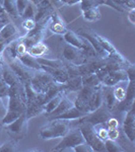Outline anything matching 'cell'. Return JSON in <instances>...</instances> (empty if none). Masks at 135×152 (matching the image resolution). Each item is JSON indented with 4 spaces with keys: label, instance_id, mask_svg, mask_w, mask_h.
Returning a JSON list of instances; mask_svg holds the SVG:
<instances>
[{
    "label": "cell",
    "instance_id": "obj_1",
    "mask_svg": "<svg viewBox=\"0 0 135 152\" xmlns=\"http://www.w3.org/2000/svg\"><path fill=\"white\" fill-rule=\"evenodd\" d=\"M71 121L65 119L50 120L48 124L42 127L39 135L44 140H49V139L54 138H62L68 132V130L72 127V122Z\"/></svg>",
    "mask_w": 135,
    "mask_h": 152
},
{
    "label": "cell",
    "instance_id": "obj_2",
    "mask_svg": "<svg viewBox=\"0 0 135 152\" xmlns=\"http://www.w3.org/2000/svg\"><path fill=\"white\" fill-rule=\"evenodd\" d=\"M62 141L57 144L53 148V151H65L71 150L73 147H75L78 144L84 143L85 140L83 138L81 132L77 126H73L68 130V132L62 137Z\"/></svg>",
    "mask_w": 135,
    "mask_h": 152
},
{
    "label": "cell",
    "instance_id": "obj_3",
    "mask_svg": "<svg viewBox=\"0 0 135 152\" xmlns=\"http://www.w3.org/2000/svg\"><path fill=\"white\" fill-rule=\"evenodd\" d=\"M110 117H112V112L106 107V104H103L94 112L88 113L80 119L72 120L71 122H72V127L77 126V124L79 123H90L95 126V125L98 124H105Z\"/></svg>",
    "mask_w": 135,
    "mask_h": 152
},
{
    "label": "cell",
    "instance_id": "obj_4",
    "mask_svg": "<svg viewBox=\"0 0 135 152\" xmlns=\"http://www.w3.org/2000/svg\"><path fill=\"white\" fill-rule=\"evenodd\" d=\"M77 127L81 132L85 142L90 144L94 151H107L105 146V141L100 139L95 133V126L90 123H79L77 124Z\"/></svg>",
    "mask_w": 135,
    "mask_h": 152
},
{
    "label": "cell",
    "instance_id": "obj_5",
    "mask_svg": "<svg viewBox=\"0 0 135 152\" xmlns=\"http://www.w3.org/2000/svg\"><path fill=\"white\" fill-rule=\"evenodd\" d=\"M5 59V63L10 69L13 71V73L16 75V77L18 78V80L21 82L28 83L31 81L32 77L34 75L35 71L29 69V67H26V65L21 62L18 59V57L16 58H4Z\"/></svg>",
    "mask_w": 135,
    "mask_h": 152
},
{
    "label": "cell",
    "instance_id": "obj_6",
    "mask_svg": "<svg viewBox=\"0 0 135 152\" xmlns=\"http://www.w3.org/2000/svg\"><path fill=\"white\" fill-rule=\"evenodd\" d=\"M49 21H50V18H46L45 20L41 21V23H36L35 28L21 37L24 44L26 45V48H29L34 44L39 43V42H42L44 40V38L46 37V33L48 31Z\"/></svg>",
    "mask_w": 135,
    "mask_h": 152
},
{
    "label": "cell",
    "instance_id": "obj_7",
    "mask_svg": "<svg viewBox=\"0 0 135 152\" xmlns=\"http://www.w3.org/2000/svg\"><path fill=\"white\" fill-rule=\"evenodd\" d=\"M54 82L55 80L50 74H48L44 70H37L34 72L33 77L29 81V85L34 91L38 94H45L49 86H51Z\"/></svg>",
    "mask_w": 135,
    "mask_h": 152
},
{
    "label": "cell",
    "instance_id": "obj_8",
    "mask_svg": "<svg viewBox=\"0 0 135 152\" xmlns=\"http://www.w3.org/2000/svg\"><path fill=\"white\" fill-rule=\"evenodd\" d=\"M28 121L26 114H23L21 117H18L15 121L3 126L7 131L9 136L14 139H23L28 133Z\"/></svg>",
    "mask_w": 135,
    "mask_h": 152
},
{
    "label": "cell",
    "instance_id": "obj_9",
    "mask_svg": "<svg viewBox=\"0 0 135 152\" xmlns=\"http://www.w3.org/2000/svg\"><path fill=\"white\" fill-rule=\"evenodd\" d=\"M21 37V33L13 23L9 21L4 24L0 29V53H3L8 44L18 40Z\"/></svg>",
    "mask_w": 135,
    "mask_h": 152
},
{
    "label": "cell",
    "instance_id": "obj_10",
    "mask_svg": "<svg viewBox=\"0 0 135 152\" xmlns=\"http://www.w3.org/2000/svg\"><path fill=\"white\" fill-rule=\"evenodd\" d=\"M62 56L65 61L72 63V64L76 66L83 64L87 60V57L85 55L84 51L81 50V49L73 47V46L69 45V44H66L64 46L62 51Z\"/></svg>",
    "mask_w": 135,
    "mask_h": 152
},
{
    "label": "cell",
    "instance_id": "obj_11",
    "mask_svg": "<svg viewBox=\"0 0 135 152\" xmlns=\"http://www.w3.org/2000/svg\"><path fill=\"white\" fill-rule=\"evenodd\" d=\"M134 102H135V80L128 81V84L126 86V95L125 99L122 102H116L114 110L121 112V113H127L128 111L134 107Z\"/></svg>",
    "mask_w": 135,
    "mask_h": 152
},
{
    "label": "cell",
    "instance_id": "obj_12",
    "mask_svg": "<svg viewBox=\"0 0 135 152\" xmlns=\"http://www.w3.org/2000/svg\"><path fill=\"white\" fill-rule=\"evenodd\" d=\"M37 6H38V10L34 18L36 23H41L46 18H50L51 14L55 11V6L51 0H41Z\"/></svg>",
    "mask_w": 135,
    "mask_h": 152
},
{
    "label": "cell",
    "instance_id": "obj_13",
    "mask_svg": "<svg viewBox=\"0 0 135 152\" xmlns=\"http://www.w3.org/2000/svg\"><path fill=\"white\" fill-rule=\"evenodd\" d=\"M76 33L78 34V35L83 37V38H84L85 40H87L88 43L92 45V47L94 48V50L95 51V53H97V55L99 56V57L104 58V59L108 57L109 54H108L106 51L103 49L102 46L100 45L99 41L95 39V37L94 35V31H87V29H84V28H80V29H78Z\"/></svg>",
    "mask_w": 135,
    "mask_h": 152
},
{
    "label": "cell",
    "instance_id": "obj_14",
    "mask_svg": "<svg viewBox=\"0 0 135 152\" xmlns=\"http://www.w3.org/2000/svg\"><path fill=\"white\" fill-rule=\"evenodd\" d=\"M124 134L126 135L127 139L131 142H134L135 140V113L134 107H132L130 111L126 113V116L123 121L122 125Z\"/></svg>",
    "mask_w": 135,
    "mask_h": 152
},
{
    "label": "cell",
    "instance_id": "obj_15",
    "mask_svg": "<svg viewBox=\"0 0 135 152\" xmlns=\"http://www.w3.org/2000/svg\"><path fill=\"white\" fill-rule=\"evenodd\" d=\"M48 29L52 31L53 34L56 35H64L66 31H68L67 26H66L65 23L63 21L62 18L57 11H54L50 16V21H49Z\"/></svg>",
    "mask_w": 135,
    "mask_h": 152
},
{
    "label": "cell",
    "instance_id": "obj_16",
    "mask_svg": "<svg viewBox=\"0 0 135 152\" xmlns=\"http://www.w3.org/2000/svg\"><path fill=\"white\" fill-rule=\"evenodd\" d=\"M128 76L125 69H119V70H113L110 71L108 77L105 79V81L102 83L103 85H106V86H115V85L119 84V83L123 82H128Z\"/></svg>",
    "mask_w": 135,
    "mask_h": 152
},
{
    "label": "cell",
    "instance_id": "obj_17",
    "mask_svg": "<svg viewBox=\"0 0 135 152\" xmlns=\"http://www.w3.org/2000/svg\"><path fill=\"white\" fill-rule=\"evenodd\" d=\"M72 107H74V102H73V99H71L70 97H68L65 94V95L62 97V99H61V102H59V104L56 107V109L53 110L50 114L46 115V116H47V119L49 121L55 119L56 117H58L59 115H61V114H63V113H65L66 111H68V110L71 109Z\"/></svg>",
    "mask_w": 135,
    "mask_h": 152
},
{
    "label": "cell",
    "instance_id": "obj_18",
    "mask_svg": "<svg viewBox=\"0 0 135 152\" xmlns=\"http://www.w3.org/2000/svg\"><path fill=\"white\" fill-rule=\"evenodd\" d=\"M41 69L50 74L55 80V82L60 83V84H64L69 78V74L65 70V68H52L45 65H41Z\"/></svg>",
    "mask_w": 135,
    "mask_h": 152
},
{
    "label": "cell",
    "instance_id": "obj_19",
    "mask_svg": "<svg viewBox=\"0 0 135 152\" xmlns=\"http://www.w3.org/2000/svg\"><path fill=\"white\" fill-rule=\"evenodd\" d=\"M103 86V84H102ZM102 86L99 88H95V91L92 92V96L90 97L88 100V107H90V113L94 112L98 107L104 104V96H103V89Z\"/></svg>",
    "mask_w": 135,
    "mask_h": 152
},
{
    "label": "cell",
    "instance_id": "obj_20",
    "mask_svg": "<svg viewBox=\"0 0 135 152\" xmlns=\"http://www.w3.org/2000/svg\"><path fill=\"white\" fill-rule=\"evenodd\" d=\"M83 86L81 76H71L68 78V80L63 84V89L67 92H77Z\"/></svg>",
    "mask_w": 135,
    "mask_h": 152
},
{
    "label": "cell",
    "instance_id": "obj_21",
    "mask_svg": "<svg viewBox=\"0 0 135 152\" xmlns=\"http://www.w3.org/2000/svg\"><path fill=\"white\" fill-rule=\"evenodd\" d=\"M28 53L35 58L45 57L49 53V48H48V46L42 41V42H39V43L34 44L33 46L28 48Z\"/></svg>",
    "mask_w": 135,
    "mask_h": 152
},
{
    "label": "cell",
    "instance_id": "obj_22",
    "mask_svg": "<svg viewBox=\"0 0 135 152\" xmlns=\"http://www.w3.org/2000/svg\"><path fill=\"white\" fill-rule=\"evenodd\" d=\"M103 96H104V104L111 112L114 111V107L116 105V99H115L114 94H113V87L103 85Z\"/></svg>",
    "mask_w": 135,
    "mask_h": 152
},
{
    "label": "cell",
    "instance_id": "obj_23",
    "mask_svg": "<svg viewBox=\"0 0 135 152\" xmlns=\"http://www.w3.org/2000/svg\"><path fill=\"white\" fill-rule=\"evenodd\" d=\"M1 79L3 80V81H5L6 84L9 85V86H11V85H14V84H16V83L21 82L18 80V78L16 77V75L13 73V71H12L10 68L6 65V63L2 66Z\"/></svg>",
    "mask_w": 135,
    "mask_h": 152
},
{
    "label": "cell",
    "instance_id": "obj_24",
    "mask_svg": "<svg viewBox=\"0 0 135 152\" xmlns=\"http://www.w3.org/2000/svg\"><path fill=\"white\" fill-rule=\"evenodd\" d=\"M18 59L26 66V67H29V69H32L34 71L42 70L41 65H40V63L38 62L37 58L31 56L28 52H26V54H23V55H21V56H18Z\"/></svg>",
    "mask_w": 135,
    "mask_h": 152
},
{
    "label": "cell",
    "instance_id": "obj_25",
    "mask_svg": "<svg viewBox=\"0 0 135 152\" xmlns=\"http://www.w3.org/2000/svg\"><path fill=\"white\" fill-rule=\"evenodd\" d=\"M65 94L66 92L64 91V90H62V91L58 92V94H56L54 97H52L50 100H48V102L44 104V113H46V115H48V114H50L53 110H55L56 107L59 104V102H61L62 97L65 95Z\"/></svg>",
    "mask_w": 135,
    "mask_h": 152
},
{
    "label": "cell",
    "instance_id": "obj_26",
    "mask_svg": "<svg viewBox=\"0 0 135 152\" xmlns=\"http://www.w3.org/2000/svg\"><path fill=\"white\" fill-rule=\"evenodd\" d=\"M85 115H87L85 113H82V112L78 111L75 107H72L71 109L68 110V111H66L65 113H63V114L59 115L58 117H56L55 119H65V120H70V121H71V120L80 119V118L84 117Z\"/></svg>",
    "mask_w": 135,
    "mask_h": 152
},
{
    "label": "cell",
    "instance_id": "obj_27",
    "mask_svg": "<svg viewBox=\"0 0 135 152\" xmlns=\"http://www.w3.org/2000/svg\"><path fill=\"white\" fill-rule=\"evenodd\" d=\"M40 65H45L52 68H64V60L62 59H49L46 57L37 58Z\"/></svg>",
    "mask_w": 135,
    "mask_h": 152
},
{
    "label": "cell",
    "instance_id": "obj_28",
    "mask_svg": "<svg viewBox=\"0 0 135 152\" xmlns=\"http://www.w3.org/2000/svg\"><path fill=\"white\" fill-rule=\"evenodd\" d=\"M82 79V85L85 86H90L92 88H99L102 86V82L99 80L98 76L95 73H90V74H87L81 76Z\"/></svg>",
    "mask_w": 135,
    "mask_h": 152
},
{
    "label": "cell",
    "instance_id": "obj_29",
    "mask_svg": "<svg viewBox=\"0 0 135 152\" xmlns=\"http://www.w3.org/2000/svg\"><path fill=\"white\" fill-rule=\"evenodd\" d=\"M16 0H4L3 2V8L6 11L7 15L10 16L11 18L18 19L19 18V14L16 9Z\"/></svg>",
    "mask_w": 135,
    "mask_h": 152
},
{
    "label": "cell",
    "instance_id": "obj_30",
    "mask_svg": "<svg viewBox=\"0 0 135 152\" xmlns=\"http://www.w3.org/2000/svg\"><path fill=\"white\" fill-rule=\"evenodd\" d=\"M82 12V18L87 21H97L101 18V12L98 7L94 8H90L87 10L81 11Z\"/></svg>",
    "mask_w": 135,
    "mask_h": 152
},
{
    "label": "cell",
    "instance_id": "obj_31",
    "mask_svg": "<svg viewBox=\"0 0 135 152\" xmlns=\"http://www.w3.org/2000/svg\"><path fill=\"white\" fill-rule=\"evenodd\" d=\"M94 35L95 37V39L99 41L100 45L102 46L103 49H104V50L106 51L108 54H112V53H114V52H116V51H117L116 48H115L114 46H113L112 44H111V42L108 41L106 38L102 37L101 35H99V34L95 33V31H94Z\"/></svg>",
    "mask_w": 135,
    "mask_h": 152
},
{
    "label": "cell",
    "instance_id": "obj_32",
    "mask_svg": "<svg viewBox=\"0 0 135 152\" xmlns=\"http://www.w3.org/2000/svg\"><path fill=\"white\" fill-rule=\"evenodd\" d=\"M19 140L18 139L11 138L9 141L0 145V152H14L18 150Z\"/></svg>",
    "mask_w": 135,
    "mask_h": 152
},
{
    "label": "cell",
    "instance_id": "obj_33",
    "mask_svg": "<svg viewBox=\"0 0 135 152\" xmlns=\"http://www.w3.org/2000/svg\"><path fill=\"white\" fill-rule=\"evenodd\" d=\"M37 10H38V6H37V4L29 1V4L26 7V9L23 10V14H21V19L34 18L36 15V13H37Z\"/></svg>",
    "mask_w": 135,
    "mask_h": 152
},
{
    "label": "cell",
    "instance_id": "obj_34",
    "mask_svg": "<svg viewBox=\"0 0 135 152\" xmlns=\"http://www.w3.org/2000/svg\"><path fill=\"white\" fill-rule=\"evenodd\" d=\"M113 94H114L115 99H116L117 102H122L125 99V95H126V87H124L123 85L119 83V84L113 86Z\"/></svg>",
    "mask_w": 135,
    "mask_h": 152
},
{
    "label": "cell",
    "instance_id": "obj_35",
    "mask_svg": "<svg viewBox=\"0 0 135 152\" xmlns=\"http://www.w3.org/2000/svg\"><path fill=\"white\" fill-rule=\"evenodd\" d=\"M105 146H106V150L109 152H124V151H126L123 147L120 145L119 143H117V141H115V140H110V139L105 140Z\"/></svg>",
    "mask_w": 135,
    "mask_h": 152
},
{
    "label": "cell",
    "instance_id": "obj_36",
    "mask_svg": "<svg viewBox=\"0 0 135 152\" xmlns=\"http://www.w3.org/2000/svg\"><path fill=\"white\" fill-rule=\"evenodd\" d=\"M95 130L98 137L102 140H107L108 139V129L106 127V124H98L95 125Z\"/></svg>",
    "mask_w": 135,
    "mask_h": 152
},
{
    "label": "cell",
    "instance_id": "obj_37",
    "mask_svg": "<svg viewBox=\"0 0 135 152\" xmlns=\"http://www.w3.org/2000/svg\"><path fill=\"white\" fill-rule=\"evenodd\" d=\"M101 4V2L99 0H81L80 1V8L81 11L87 10L90 8H94V7H99Z\"/></svg>",
    "mask_w": 135,
    "mask_h": 152
},
{
    "label": "cell",
    "instance_id": "obj_38",
    "mask_svg": "<svg viewBox=\"0 0 135 152\" xmlns=\"http://www.w3.org/2000/svg\"><path fill=\"white\" fill-rule=\"evenodd\" d=\"M23 37V36H21ZM19 38L18 39V41H16V47H15V51H16V55L18 56H21L23 55V54H26L28 52V48H26V45L24 44V42L23 41V38Z\"/></svg>",
    "mask_w": 135,
    "mask_h": 152
},
{
    "label": "cell",
    "instance_id": "obj_39",
    "mask_svg": "<svg viewBox=\"0 0 135 152\" xmlns=\"http://www.w3.org/2000/svg\"><path fill=\"white\" fill-rule=\"evenodd\" d=\"M95 75L98 76V78H99V80L101 82H104L105 81V79L108 77V75H109V73H110V70L108 69V68L106 67V66H103V67H101L99 68L97 71H95Z\"/></svg>",
    "mask_w": 135,
    "mask_h": 152
},
{
    "label": "cell",
    "instance_id": "obj_40",
    "mask_svg": "<svg viewBox=\"0 0 135 152\" xmlns=\"http://www.w3.org/2000/svg\"><path fill=\"white\" fill-rule=\"evenodd\" d=\"M21 26L24 31L28 33V31H32L34 28L36 26V21L34 18H26V19H23L21 21Z\"/></svg>",
    "mask_w": 135,
    "mask_h": 152
},
{
    "label": "cell",
    "instance_id": "obj_41",
    "mask_svg": "<svg viewBox=\"0 0 135 152\" xmlns=\"http://www.w3.org/2000/svg\"><path fill=\"white\" fill-rule=\"evenodd\" d=\"M73 151H76V152H94L92 148L90 147V144H87V142L84 143H81V144H78L75 147L72 148Z\"/></svg>",
    "mask_w": 135,
    "mask_h": 152
},
{
    "label": "cell",
    "instance_id": "obj_42",
    "mask_svg": "<svg viewBox=\"0 0 135 152\" xmlns=\"http://www.w3.org/2000/svg\"><path fill=\"white\" fill-rule=\"evenodd\" d=\"M9 95V85H7L5 81L0 78V97L4 99V97H8Z\"/></svg>",
    "mask_w": 135,
    "mask_h": 152
},
{
    "label": "cell",
    "instance_id": "obj_43",
    "mask_svg": "<svg viewBox=\"0 0 135 152\" xmlns=\"http://www.w3.org/2000/svg\"><path fill=\"white\" fill-rule=\"evenodd\" d=\"M29 0H16L15 1V4H16V9H18V12L19 14V18L23 14V10L26 9V5L29 4Z\"/></svg>",
    "mask_w": 135,
    "mask_h": 152
},
{
    "label": "cell",
    "instance_id": "obj_44",
    "mask_svg": "<svg viewBox=\"0 0 135 152\" xmlns=\"http://www.w3.org/2000/svg\"><path fill=\"white\" fill-rule=\"evenodd\" d=\"M105 124H106L107 129H116V128H119V126H120L118 120L114 117H110Z\"/></svg>",
    "mask_w": 135,
    "mask_h": 152
},
{
    "label": "cell",
    "instance_id": "obj_45",
    "mask_svg": "<svg viewBox=\"0 0 135 152\" xmlns=\"http://www.w3.org/2000/svg\"><path fill=\"white\" fill-rule=\"evenodd\" d=\"M119 136H120L119 128H116V129H108V139H110V140L117 141L118 139H119Z\"/></svg>",
    "mask_w": 135,
    "mask_h": 152
},
{
    "label": "cell",
    "instance_id": "obj_46",
    "mask_svg": "<svg viewBox=\"0 0 135 152\" xmlns=\"http://www.w3.org/2000/svg\"><path fill=\"white\" fill-rule=\"evenodd\" d=\"M127 73V76H128V79L129 81H131V80H135V66L134 64H130L128 67L125 69Z\"/></svg>",
    "mask_w": 135,
    "mask_h": 152
},
{
    "label": "cell",
    "instance_id": "obj_47",
    "mask_svg": "<svg viewBox=\"0 0 135 152\" xmlns=\"http://www.w3.org/2000/svg\"><path fill=\"white\" fill-rule=\"evenodd\" d=\"M127 18H128V20L131 23V24L134 26L135 24V7L127 10Z\"/></svg>",
    "mask_w": 135,
    "mask_h": 152
},
{
    "label": "cell",
    "instance_id": "obj_48",
    "mask_svg": "<svg viewBox=\"0 0 135 152\" xmlns=\"http://www.w3.org/2000/svg\"><path fill=\"white\" fill-rule=\"evenodd\" d=\"M6 110H7V107H6L5 104H4L3 100H2V99L0 97V120H1L4 116H5Z\"/></svg>",
    "mask_w": 135,
    "mask_h": 152
},
{
    "label": "cell",
    "instance_id": "obj_49",
    "mask_svg": "<svg viewBox=\"0 0 135 152\" xmlns=\"http://www.w3.org/2000/svg\"><path fill=\"white\" fill-rule=\"evenodd\" d=\"M80 1L81 0H55V2H60L61 4H67V5H74Z\"/></svg>",
    "mask_w": 135,
    "mask_h": 152
},
{
    "label": "cell",
    "instance_id": "obj_50",
    "mask_svg": "<svg viewBox=\"0 0 135 152\" xmlns=\"http://www.w3.org/2000/svg\"><path fill=\"white\" fill-rule=\"evenodd\" d=\"M0 18L1 19H4V20H7L8 19V15H7L6 11L4 10L3 6L0 4Z\"/></svg>",
    "mask_w": 135,
    "mask_h": 152
},
{
    "label": "cell",
    "instance_id": "obj_51",
    "mask_svg": "<svg viewBox=\"0 0 135 152\" xmlns=\"http://www.w3.org/2000/svg\"><path fill=\"white\" fill-rule=\"evenodd\" d=\"M5 64V59H4V56L2 53H0V66H3Z\"/></svg>",
    "mask_w": 135,
    "mask_h": 152
},
{
    "label": "cell",
    "instance_id": "obj_52",
    "mask_svg": "<svg viewBox=\"0 0 135 152\" xmlns=\"http://www.w3.org/2000/svg\"><path fill=\"white\" fill-rule=\"evenodd\" d=\"M31 2H33V3H35V4H37L38 5V3L40 2V0H29Z\"/></svg>",
    "mask_w": 135,
    "mask_h": 152
},
{
    "label": "cell",
    "instance_id": "obj_53",
    "mask_svg": "<svg viewBox=\"0 0 135 152\" xmlns=\"http://www.w3.org/2000/svg\"><path fill=\"white\" fill-rule=\"evenodd\" d=\"M1 75H2V66H0V78H1Z\"/></svg>",
    "mask_w": 135,
    "mask_h": 152
},
{
    "label": "cell",
    "instance_id": "obj_54",
    "mask_svg": "<svg viewBox=\"0 0 135 152\" xmlns=\"http://www.w3.org/2000/svg\"><path fill=\"white\" fill-rule=\"evenodd\" d=\"M4 24H5V23H0V29L2 28V26H3Z\"/></svg>",
    "mask_w": 135,
    "mask_h": 152
}]
</instances>
